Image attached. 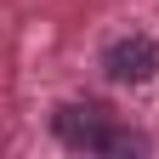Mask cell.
<instances>
[{"label": "cell", "mask_w": 159, "mask_h": 159, "mask_svg": "<svg viewBox=\"0 0 159 159\" xmlns=\"http://www.w3.org/2000/svg\"><path fill=\"white\" fill-rule=\"evenodd\" d=\"M51 125H57V136H63L68 148H80V153H108V142H114V119H108L102 102H63Z\"/></svg>", "instance_id": "cell-1"}, {"label": "cell", "mask_w": 159, "mask_h": 159, "mask_svg": "<svg viewBox=\"0 0 159 159\" xmlns=\"http://www.w3.org/2000/svg\"><path fill=\"white\" fill-rule=\"evenodd\" d=\"M102 68L114 85H148V80L159 74V46L148 34H125V40H114V46L102 51Z\"/></svg>", "instance_id": "cell-2"}]
</instances>
